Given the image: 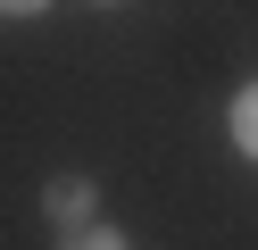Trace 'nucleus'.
I'll list each match as a JSON object with an SVG mask.
<instances>
[{"mask_svg": "<svg viewBox=\"0 0 258 250\" xmlns=\"http://www.w3.org/2000/svg\"><path fill=\"white\" fill-rule=\"evenodd\" d=\"M92 209H100L92 175H50L42 183V217H58V225H92Z\"/></svg>", "mask_w": 258, "mask_h": 250, "instance_id": "obj_1", "label": "nucleus"}, {"mask_svg": "<svg viewBox=\"0 0 258 250\" xmlns=\"http://www.w3.org/2000/svg\"><path fill=\"white\" fill-rule=\"evenodd\" d=\"M225 133H233V150H241V159L258 167V75L241 83L233 100H225Z\"/></svg>", "mask_w": 258, "mask_h": 250, "instance_id": "obj_2", "label": "nucleus"}, {"mask_svg": "<svg viewBox=\"0 0 258 250\" xmlns=\"http://www.w3.org/2000/svg\"><path fill=\"white\" fill-rule=\"evenodd\" d=\"M58 250H134V242H125L117 225H100V217H92V225H67V242H58Z\"/></svg>", "mask_w": 258, "mask_h": 250, "instance_id": "obj_3", "label": "nucleus"}, {"mask_svg": "<svg viewBox=\"0 0 258 250\" xmlns=\"http://www.w3.org/2000/svg\"><path fill=\"white\" fill-rule=\"evenodd\" d=\"M34 9H50V0H0V17H34Z\"/></svg>", "mask_w": 258, "mask_h": 250, "instance_id": "obj_4", "label": "nucleus"}, {"mask_svg": "<svg viewBox=\"0 0 258 250\" xmlns=\"http://www.w3.org/2000/svg\"><path fill=\"white\" fill-rule=\"evenodd\" d=\"M100 9H117V0H100Z\"/></svg>", "mask_w": 258, "mask_h": 250, "instance_id": "obj_5", "label": "nucleus"}]
</instances>
